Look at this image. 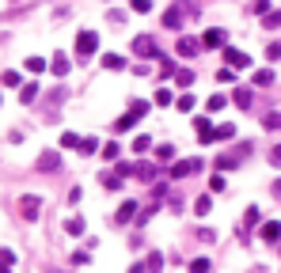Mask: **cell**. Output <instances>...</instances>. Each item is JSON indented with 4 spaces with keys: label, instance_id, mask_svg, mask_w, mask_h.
I'll list each match as a JSON object with an SVG mask.
<instances>
[{
    "label": "cell",
    "instance_id": "cell-22",
    "mask_svg": "<svg viewBox=\"0 0 281 273\" xmlns=\"http://www.w3.org/2000/svg\"><path fill=\"white\" fill-rule=\"evenodd\" d=\"M133 174H137V179H152V174H156V167H152V163H137V167H133Z\"/></svg>",
    "mask_w": 281,
    "mask_h": 273
},
{
    "label": "cell",
    "instance_id": "cell-11",
    "mask_svg": "<svg viewBox=\"0 0 281 273\" xmlns=\"http://www.w3.org/2000/svg\"><path fill=\"white\" fill-rule=\"evenodd\" d=\"M277 239H281V224H277V220L263 224V243H277Z\"/></svg>",
    "mask_w": 281,
    "mask_h": 273
},
{
    "label": "cell",
    "instance_id": "cell-36",
    "mask_svg": "<svg viewBox=\"0 0 281 273\" xmlns=\"http://www.w3.org/2000/svg\"><path fill=\"white\" fill-rule=\"evenodd\" d=\"M118 152H122L118 144H106V148H103V160H118Z\"/></svg>",
    "mask_w": 281,
    "mask_h": 273
},
{
    "label": "cell",
    "instance_id": "cell-13",
    "mask_svg": "<svg viewBox=\"0 0 281 273\" xmlns=\"http://www.w3.org/2000/svg\"><path fill=\"white\" fill-rule=\"evenodd\" d=\"M232 103H236L239 110H247V106H251V91H247V87H236V95H232Z\"/></svg>",
    "mask_w": 281,
    "mask_h": 273
},
{
    "label": "cell",
    "instance_id": "cell-33",
    "mask_svg": "<svg viewBox=\"0 0 281 273\" xmlns=\"http://www.w3.org/2000/svg\"><path fill=\"white\" fill-rule=\"evenodd\" d=\"M224 186H228V182H224V179H220V174H213V182H209V190H213V193H224Z\"/></svg>",
    "mask_w": 281,
    "mask_h": 273
},
{
    "label": "cell",
    "instance_id": "cell-35",
    "mask_svg": "<svg viewBox=\"0 0 281 273\" xmlns=\"http://www.w3.org/2000/svg\"><path fill=\"white\" fill-rule=\"evenodd\" d=\"M133 12H141V15L152 12V0H133Z\"/></svg>",
    "mask_w": 281,
    "mask_h": 273
},
{
    "label": "cell",
    "instance_id": "cell-8",
    "mask_svg": "<svg viewBox=\"0 0 281 273\" xmlns=\"http://www.w3.org/2000/svg\"><path fill=\"white\" fill-rule=\"evenodd\" d=\"M133 50H137L141 57H148L152 50H156V38H152V34H141V38H137V42H133Z\"/></svg>",
    "mask_w": 281,
    "mask_h": 273
},
{
    "label": "cell",
    "instance_id": "cell-26",
    "mask_svg": "<svg viewBox=\"0 0 281 273\" xmlns=\"http://www.w3.org/2000/svg\"><path fill=\"white\" fill-rule=\"evenodd\" d=\"M34 95H38V84H27L23 91H19V99H23V103H34Z\"/></svg>",
    "mask_w": 281,
    "mask_h": 273
},
{
    "label": "cell",
    "instance_id": "cell-23",
    "mask_svg": "<svg viewBox=\"0 0 281 273\" xmlns=\"http://www.w3.org/2000/svg\"><path fill=\"white\" fill-rule=\"evenodd\" d=\"M175 106H179L182 114H186V110H194V95H190V91H186V95H179V99H175Z\"/></svg>",
    "mask_w": 281,
    "mask_h": 273
},
{
    "label": "cell",
    "instance_id": "cell-6",
    "mask_svg": "<svg viewBox=\"0 0 281 273\" xmlns=\"http://www.w3.org/2000/svg\"><path fill=\"white\" fill-rule=\"evenodd\" d=\"M175 50H179V57H194V53L201 50V42H198V38H179Z\"/></svg>",
    "mask_w": 281,
    "mask_h": 273
},
{
    "label": "cell",
    "instance_id": "cell-40",
    "mask_svg": "<svg viewBox=\"0 0 281 273\" xmlns=\"http://www.w3.org/2000/svg\"><path fill=\"white\" fill-rule=\"evenodd\" d=\"M95 148H99V144H95V141H91V136H88V141H80V152H84V155H91Z\"/></svg>",
    "mask_w": 281,
    "mask_h": 273
},
{
    "label": "cell",
    "instance_id": "cell-10",
    "mask_svg": "<svg viewBox=\"0 0 281 273\" xmlns=\"http://www.w3.org/2000/svg\"><path fill=\"white\" fill-rule=\"evenodd\" d=\"M133 212H137V205H133V201H122V205H118V212H114V220H118V224H129V220H133Z\"/></svg>",
    "mask_w": 281,
    "mask_h": 273
},
{
    "label": "cell",
    "instance_id": "cell-44",
    "mask_svg": "<svg viewBox=\"0 0 281 273\" xmlns=\"http://www.w3.org/2000/svg\"><path fill=\"white\" fill-rule=\"evenodd\" d=\"M270 163H274V167H281V144H274V152H270Z\"/></svg>",
    "mask_w": 281,
    "mask_h": 273
},
{
    "label": "cell",
    "instance_id": "cell-14",
    "mask_svg": "<svg viewBox=\"0 0 281 273\" xmlns=\"http://www.w3.org/2000/svg\"><path fill=\"white\" fill-rule=\"evenodd\" d=\"M133 122H137V114H133V110H129V114H122V118L114 122V133H125V129H133Z\"/></svg>",
    "mask_w": 281,
    "mask_h": 273
},
{
    "label": "cell",
    "instance_id": "cell-3",
    "mask_svg": "<svg viewBox=\"0 0 281 273\" xmlns=\"http://www.w3.org/2000/svg\"><path fill=\"white\" fill-rule=\"evenodd\" d=\"M198 167H201L198 160H179L175 167H171V179H186V174H194V171H198Z\"/></svg>",
    "mask_w": 281,
    "mask_h": 273
},
{
    "label": "cell",
    "instance_id": "cell-21",
    "mask_svg": "<svg viewBox=\"0 0 281 273\" xmlns=\"http://www.w3.org/2000/svg\"><path fill=\"white\" fill-rule=\"evenodd\" d=\"M50 68H53V72H57V76H65V72H69V61H65V53H57Z\"/></svg>",
    "mask_w": 281,
    "mask_h": 273
},
{
    "label": "cell",
    "instance_id": "cell-16",
    "mask_svg": "<svg viewBox=\"0 0 281 273\" xmlns=\"http://www.w3.org/2000/svg\"><path fill=\"white\" fill-rule=\"evenodd\" d=\"M263 23H266V31H277V27H281V8H277V12H266Z\"/></svg>",
    "mask_w": 281,
    "mask_h": 273
},
{
    "label": "cell",
    "instance_id": "cell-12",
    "mask_svg": "<svg viewBox=\"0 0 281 273\" xmlns=\"http://www.w3.org/2000/svg\"><path fill=\"white\" fill-rule=\"evenodd\" d=\"M57 163H61V155H57V152H42V155H38V171H53Z\"/></svg>",
    "mask_w": 281,
    "mask_h": 273
},
{
    "label": "cell",
    "instance_id": "cell-37",
    "mask_svg": "<svg viewBox=\"0 0 281 273\" xmlns=\"http://www.w3.org/2000/svg\"><path fill=\"white\" fill-rule=\"evenodd\" d=\"M251 12H258V15H266V12H270V0H255V4H251Z\"/></svg>",
    "mask_w": 281,
    "mask_h": 273
},
{
    "label": "cell",
    "instance_id": "cell-9",
    "mask_svg": "<svg viewBox=\"0 0 281 273\" xmlns=\"http://www.w3.org/2000/svg\"><path fill=\"white\" fill-rule=\"evenodd\" d=\"M228 34L224 31H205V38H201V46H209V50H217V46H224Z\"/></svg>",
    "mask_w": 281,
    "mask_h": 273
},
{
    "label": "cell",
    "instance_id": "cell-18",
    "mask_svg": "<svg viewBox=\"0 0 281 273\" xmlns=\"http://www.w3.org/2000/svg\"><path fill=\"white\" fill-rule=\"evenodd\" d=\"M255 84H258V87H270V84H274V72H270V68H258V72H255Z\"/></svg>",
    "mask_w": 281,
    "mask_h": 273
},
{
    "label": "cell",
    "instance_id": "cell-30",
    "mask_svg": "<svg viewBox=\"0 0 281 273\" xmlns=\"http://www.w3.org/2000/svg\"><path fill=\"white\" fill-rule=\"evenodd\" d=\"M61 144H65V148H80V136H76V133H61Z\"/></svg>",
    "mask_w": 281,
    "mask_h": 273
},
{
    "label": "cell",
    "instance_id": "cell-4",
    "mask_svg": "<svg viewBox=\"0 0 281 273\" xmlns=\"http://www.w3.org/2000/svg\"><path fill=\"white\" fill-rule=\"evenodd\" d=\"M194 125H198V141H201V144L217 141V129L209 125V118H194Z\"/></svg>",
    "mask_w": 281,
    "mask_h": 273
},
{
    "label": "cell",
    "instance_id": "cell-34",
    "mask_svg": "<svg viewBox=\"0 0 281 273\" xmlns=\"http://www.w3.org/2000/svg\"><path fill=\"white\" fill-rule=\"evenodd\" d=\"M148 148H152L148 136H137V141H133V152H148Z\"/></svg>",
    "mask_w": 281,
    "mask_h": 273
},
{
    "label": "cell",
    "instance_id": "cell-27",
    "mask_svg": "<svg viewBox=\"0 0 281 273\" xmlns=\"http://www.w3.org/2000/svg\"><path fill=\"white\" fill-rule=\"evenodd\" d=\"M171 155H175V148H171V144H160V148H156V160H160V163H167Z\"/></svg>",
    "mask_w": 281,
    "mask_h": 273
},
{
    "label": "cell",
    "instance_id": "cell-5",
    "mask_svg": "<svg viewBox=\"0 0 281 273\" xmlns=\"http://www.w3.org/2000/svg\"><path fill=\"white\" fill-rule=\"evenodd\" d=\"M19 209H23V217H27V220H34V217H38V209H42V201H38V198H31V193H27V198L19 201Z\"/></svg>",
    "mask_w": 281,
    "mask_h": 273
},
{
    "label": "cell",
    "instance_id": "cell-41",
    "mask_svg": "<svg viewBox=\"0 0 281 273\" xmlns=\"http://www.w3.org/2000/svg\"><path fill=\"white\" fill-rule=\"evenodd\" d=\"M194 209H198V212H209L213 201H209V198H198V201H194Z\"/></svg>",
    "mask_w": 281,
    "mask_h": 273
},
{
    "label": "cell",
    "instance_id": "cell-24",
    "mask_svg": "<svg viewBox=\"0 0 281 273\" xmlns=\"http://www.w3.org/2000/svg\"><path fill=\"white\" fill-rule=\"evenodd\" d=\"M27 72H46V61L42 57H27Z\"/></svg>",
    "mask_w": 281,
    "mask_h": 273
},
{
    "label": "cell",
    "instance_id": "cell-39",
    "mask_svg": "<svg viewBox=\"0 0 281 273\" xmlns=\"http://www.w3.org/2000/svg\"><path fill=\"white\" fill-rule=\"evenodd\" d=\"M129 110L141 118V114H148V103H141V99H137V103H129Z\"/></svg>",
    "mask_w": 281,
    "mask_h": 273
},
{
    "label": "cell",
    "instance_id": "cell-1",
    "mask_svg": "<svg viewBox=\"0 0 281 273\" xmlns=\"http://www.w3.org/2000/svg\"><path fill=\"white\" fill-rule=\"evenodd\" d=\"M95 50H99V34H95V31H80V34H76V53H80V57H91Z\"/></svg>",
    "mask_w": 281,
    "mask_h": 273
},
{
    "label": "cell",
    "instance_id": "cell-2",
    "mask_svg": "<svg viewBox=\"0 0 281 273\" xmlns=\"http://www.w3.org/2000/svg\"><path fill=\"white\" fill-rule=\"evenodd\" d=\"M163 27H167V31H179V27H182V4H175V8L163 12Z\"/></svg>",
    "mask_w": 281,
    "mask_h": 273
},
{
    "label": "cell",
    "instance_id": "cell-15",
    "mask_svg": "<svg viewBox=\"0 0 281 273\" xmlns=\"http://www.w3.org/2000/svg\"><path fill=\"white\" fill-rule=\"evenodd\" d=\"M65 231H69V236H84V220L80 217H69V220H65Z\"/></svg>",
    "mask_w": 281,
    "mask_h": 273
},
{
    "label": "cell",
    "instance_id": "cell-7",
    "mask_svg": "<svg viewBox=\"0 0 281 273\" xmlns=\"http://www.w3.org/2000/svg\"><path fill=\"white\" fill-rule=\"evenodd\" d=\"M224 61H228L232 68H247V65H251V57H247V53H239V50H224Z\"/></svg>",
    "mask_w": 281,
    "mask_h": 273
},
{
    "label": "cell",
    "instance_id": "cell-20",
    "mask_svg": "<svg viewBox=\"0 0 281 273\" xmlns=\"http://www.w3.org/2000/svg\"><path fill=\"white\" fill-rule=\"evenodd\" d=\"M205 106L217 114V110H224V106H228V99H224V95H209V103H205Z\"/></svg>",
    "mask_w": 281,
    "mask_h": 273
},
{
    "label": "cell",
    "instance_id": "cell-19",
    "mask_svg": "<svg viewBox=\"0 0 281 273\" xmlns=\"http://www.w3.org/2000/svg\"><path fill=\"white\" fill-rule=\"evenodd\" d=\"M251 228H258V209H255V205H251L247 217H243V231H251Z\"/></svg>",
    "mask_w": 281,
    "mask_h": 273
},
{
    "label": "cell",
    "instance_id": "cell-29",
    "mask_svg": "<svg viewBox=\"0 0 281 273\" xmlns=\"http://www.w3.org/2000/svg\"><path fill=\"white\" fill-rule=\"evenodd\" d=\"M263 125H266V129H281V114H274V110H270L266 118H263Z\"/></svg>",
    "mask_w": 281,
    "mask_h": 273
},
{
    "label": "cell",
    "instance_id": "cell-28",
    "mask_svg": "<svg viewBox=\"0 0 281 273\" xmlns=\"http://www.w3.org/2000/svg\"><path fill=\"white\" fill-rule=\"evenodd\" d=\"M175 80H179L182 87H190V84H194V72H190V68H179V72H175Z\"/></svg>",
    "mask_w": 281,
    "mask_h": 273
},
{
    "label": "cell",
    "instance_id": "cell-32",
    "mask_svg": "<svg viewBox=\"0 0 281 273\" xmlns=\"http://www.w3.org/2000/svg\"><path fill=\"white\" fill-rule=\"evenodd\" d=\"M8 266H15V255L12 250H0V269H8Z\"/></svg>",
    "mask_w": 281,
    "mask_h": 273
},
{
    "label": "cell",
    "instance_id": "cell-25",
    "mask_svg": "<svg viewBox=\"0 0 281 273\" xmlns=\"http://www.w3.org/2000/svg\"><path fill=\"white\" fill-rule=\"evenodd\" d=\"M236 136V125H217V141H232Z\"/></svg>",
    "mask_w": 281,
    "mask_h": 273
},
{
    "label": "cell",
    "instance_id": "cell-38",
    "mask_svg": "<svg viewBox=\"0 0 281 273\" xmlns=\"http://www.w3.org/2000/svg\"><path fill=\"white\" fill-rule=\"evenodd\" d=\"M156 61H160L163 72H175V61H171V57H160V53H156Z\"/></svg>",
    "mask_w": 281,
    "mask_h": 273
},
{
    "label": "cell",
    "instance_id": "cell-43",
    "mask_svg": "<svg viewBox=\"0 0 281 273\" xmlns=\"http://www.w3.org/2000/svg\"><path fill=\"white\" fill-rule=\"evenodd\" d=\"M144 266H148V269H160V266H163V258H160V255H148V262H144Z\"/></svg>",
    "mask_w": 281,
    "mask_h": 273
},
{
    "label": "cell",
    "instance_id": "cell-42",
    "mask_svg": "<svg viewBox=\"0 0 281 273\" xmlns=\"http://www.w3.org/2000/svg\"><path fill=\"white\" fill-rule=\"evenodd\" d=\"M156 103H160V106H167V103H171V91H167V87H163V91H156Z\"/></svg>",
    "mask_w": 281,
    "mask_h": 273
},
{
    "label": "cell",
    "instance_id": "cell-17",
    "mask_svg": "<svg viewBox=\"0 0 281 273\" xmlns=\"http://www.w3.org/2000/svg\"><path fill=\"white\" fill-rule=\"evenodd\" d=\"M103 65L110 68V72H118V68H125V61H122L118 53H106V57H103Z\"/></svg>",
    "mask_w": 281,
    "mask_h": 273
},
{
    "label": "cell",
    "instance_id": "cell-45",
    "mask_svg": "<svg viewBox=\"0 0 281 273\" xmlns=\"http://www.w3.org/2000/svg\"><path fill=\"white\" fill-rule=\"evenodd\" d=\"M274 198H281V182H274Z\"/></svg>",
    "mask_w": 281,
    "mask_h": 273
},
{
    "label": "cell",
    "instance_id": "cell-31",
    "mask_svg": "<svg viewBox=\"0 0 281 273\" xmlns=\"http://www.w3.org/2000/svg\"><path fill=\"white\" fill-rule=\"evenodd\" d=\"M266 57H270V61H281V42H270L266 46Z\"/></svg>",
    "mask_w": 281,
    "mask_h": 273
}]
</instances>
